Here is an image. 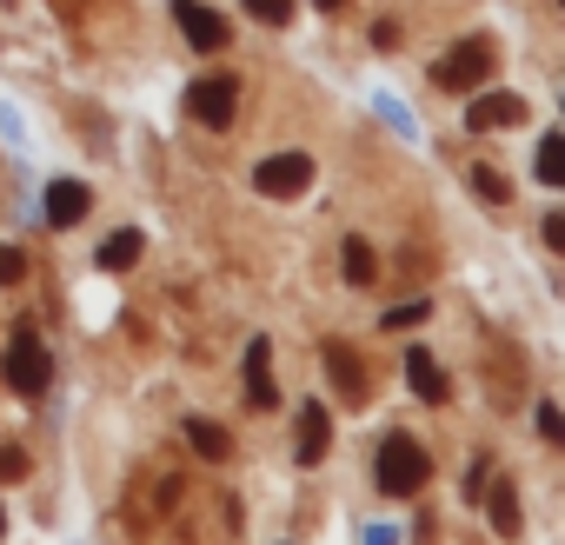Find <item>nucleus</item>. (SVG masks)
I'll list each match as a JSON object with an SVG mask.
<instances>
[{
    "label": "nucleus",
    "instance_id": "obj_1",
    "mask_svg": "<svg viewBox=\"0 0 565 545\" xmlns=\"http://www.w3.org/2000/svg\"><path fill=\"white\" fill-rule=\"evenodd\" d=\"M380 492L386 499H406V492H419L426 479H433V459H426V446L419 439H406V432H386L380 439Z\"/></svg>",
    "mask_w": 565,
    "mask_h": 545
},
{
    "label": "nucleus",
    "instance_id": "obj_2",
    "mask_svg": "<svg viewBox=\"0 0 565 545\" xmlns=\"http://www.w3.org/2000/svg\"><path fill=\"white\" fill-rule=\"evenodd\" d=\"M47 380H54V360H47V346H41V327H34V320H14L8 386H14V393H28V399H41V393H47Z\"/></svg>",
    "mask_w": 565,
    "mask_h": 545
},
{
    "label": "nucleus",
    "instance_id": "obj_3",
    "mask_svg": "<svg viewBox=\"0 0 565 545\" xmlns=\"http://www.w3.org/2000/svg\"><path fill=\"white\" fill-rule=\"evenodd\" d=\"M433 81H439L446 94H472V87H486V81H492V47H486V41H459V47H446L439 67H433Z\"/></svg>",
    "mask_w": 565,
    "mask_h": 545
},
{
    "label": "nucleus",
    "instance_id": "obj_4",
    "mask_svg": "<svg viewBox=\"0 0 565 545\" xmlns=\"http://www.w3.org/2000/svg\"><path fill=\"white\" fill-rule=\"evenodd\" d=\"M233 107H239V81L233 74H213V81H193L186 87V120H200V127H233Z\"/></svg>",
    "mask_w": 565,
    "mask_h": 545
},
{
    "label": "nucleus",
    "instance_id": "obj_5",
    "mask_svg": "<svg viewBox=\"0 0 565 545\" xmlns=\"http://www.w3.org/2000/svg\"><path fill=\"white\" fill-rule=\"evenodd\" d=\"M253 186H259L266 200H294V193L313 186V160H307V153H273V160L253 167Z\"/></svg>",
    "mask_w": 565,
    "mask_h": 545
},
{
    "label": "nucleus",
    "instance_id": "obj_6",
    "mask_svg": "<svg viewBox=\"0 0 565 545\" xmlns=\"http://www.w3.org/2000/svg\"><path fill=\"white\" fill-rule=\"evenodd\" d=\"M173 21H180V34H186L200 54H220V47L233 41V28L206 8V0H173Z\"/></svg>",
    "mask_w": 565,
    "mask_h": 545
},
{
    "label": "nucleus",
    "instance_id": "obj_7",
    "mask_svg": "<svg viewBox=\"0 0 565 545\" xmlns=\"http://www.w3.org/2000/svg\"><path fill=\"white\" fill-rule=\"evenodd\" d=\"M525 120V100L519 94H479L472 87V107H466V127L472 133H499V127H519Z\"/></svg>",
    "mask_w": 565,
    "mask_h": 545
},
{
    "label": "nucleus",
    "instance_id": "obj_8",
    "mask_svg": "<svg viewBox=\"0 0 565 545\" xmlns=\"http://www.w3.org/2000/svg\"><path fill=\"white\" fill-rule=\"evenodd\" d=\"M246 399H253L259 413L279 406V386H273V340H266V333L246 340Z\"/></svg>",
    "mask_w": 565,
    "mask_h": 545
},
{
    "label": "nucleus",
    "instance_id": "obj_9",
    "mask_svg": "<svg viewBox=\"0 0 565 545\" xmlns=\"http://www.w3.org/2000/svg\"><path fill=\"white\" fill-rule=\"evenodd\" d=\"M327 373H333V393H340L347 406H366V399H373V386H366V366L353 360V346H327Z\"/></svg>",
    "mask_w": 565,
    "mask_h": 545
},
{
    "label": "nucleus",
    "instance_id": "obj_10",
    "mask_svg": "<svg viewBox=\"0 0 565 545\" xmlns=\"http://www.w3.org/2000/svg\"><path fill=\"white\" fill-rule=\"evenodd\" d=\"M294 446H300V466H320V459H327V446H333V419H327L320 399L300 406V439H294Z\"/></svg>",
    "mask_w": 565,
    "mask_h": 545
},
{
    "label": "nucleus",
    "instance_id": "obj_11",
    "mask_svg": "<svg viewBox=\"0 0 565 545\" xmlns=\"http://www.w3.org/2000/svg\"><path fill=\"white\" fill-rule=\"evenodd\" d=\"M406 380H413V393L426 399V406H446V373H439V360L426 353V346H406Z\"/></svg>",
    "mask_w": 565,
    "mask_h": 545
},
{
    "label": "nucleus",
    "instance_id": "obj_12",
    "mask_svg": "<svg viewBox=\"0 0 565 545\" xmlns=\"http://www.w3.org/2000/svg\"><path fill=\"white\" fill-rule=\"evenodd\" d=\"M87 206H94V193L81 180H54L47 186V226H74V220H87Z\"/></svg>",
    "mask_w": 565,
    "mask_h": 545
},
{
    "label": "nucleus",
    "instance_id": "obj_13",
    "mask_svg": "<svg viewBox=\"0 0 565 545\" xmlns=\"http://www.w3.org/2000/svg\"><path fill=\"white\" fill-rule=\"evenodd\" d=\"M186 446H193L200 459H213V466H220V459L233 452V439H226V426H213V419H186Z\"/></svg>",
    "mask_w": 565,
    "mask_h": 545
},
{
    "label": "nucleus",
    "instance_id": "obj_14",
    "mask_svg": "<svg viewBox=\"0 0 565 545\" xmlns=\"http://www.w3.org/2000/svg\"><path fill=\"white\" fill-rule=\"evenodd\" d=\"M340 272H347L353 287H373V272H380L373 246H366V239H347V246H340Z\"/></svg>",
    "mask_w": 565,
    "mask_h": 545
},
{
    "label": "nucleus",
    "instance_id": "obj_15",
    "mask_svg": "<svg viewBox=\"0 0 565 545\" xmlns=\"http://www.w3.org/2000/svg\"><path fill=\"white\" fill-rule=\"evenodd\" d=\"M479 499H492V532H519V492H512V479H499L492 492H479Z\"/></svg>",
    "mask_w": 565,
    "mask_h": 545
},
{
    "label": "nucleus",
    "instance_id": "obj_16",
    "mask_svg": "<svg viewBox=\"0 0 565 545\" xmlns=\"http://www.w3.org/2000/svg\"><path fill=\"white\" fill-rule=\"evenodd\" d=\"M545 186H565V133H545L539 140V167H532Z\"/></svg>",
    "mask_w": 565,
    "mask_h": 545
},
{
    "label": "nucleus",
    "instance_id": "obj_17",
    "mask_svg": "<svg viewBox=\"0 0 565 545\" xmlns=\"http://www.w3.org/2000/svg\"><path fill=\"white\" fill-rule=\"evenodd\" d=\"M140 259V226H127V233H114L107 246H100V266L107 272H120V266H134Z\"/></svg>",
    "mask_w": 565,
    "mask_h": 545
},
{
    "label": "nucleus",
    "instance_id": "obj_18",
    "mask_svg": "<svg viewBox=\"0 0 565 545\" xmlns=\"http://www.w3.org/2000/svg\"><path fill=\"white\" fill-rule=\"evenodd\" d=\"M472 193H479L486 206H505V200H512V186L499 180V167H472Z\"/></svg>",
    "mask_w": 565,
    "mask_h": 545
},
{
    "label": "nucleus",
    "instance_id": "obj_19",
    "mask_svg": "<svg viewBox=\"0 0 565 545\" xmlns=\"http://www.w3.org/2000/svg\"><path fill=\"white\" fill-rule=\"evenodd\" d=\"M246 14H253L259 28H287V21H294V0H246Z\"/></svg>",
    "mask_w": 565,
    "mask_h": 545
},
{
    "label": "nucleus",
    "instance_id": "obj_20",
    "mask_svg": "<svg viewBox=\"0 0 565 545\" xmlns=\"http://www.w3.org/2000/svg\"><path fill=\"white\" fill-rule=\"evenodd\" d=\"M28 280V253L21 246H0V287H21Z\"/></svg>",
    "mask_w": 565,
    "mask_h": 545
},
{
    "label": "nucleus",
    "instance_id": "obj_21",
    "mask_svg": "<svg viewBox=\"0 0 565 545\" xmlns=\"http://www.w3.org/2000/svg\"><path fill=\"white\" fill-rule=\"evenodd\" d=\"M426 313H433L426 300H413V307H393V313H386V333H406V327H419Z\"/></svg>",
    "mask_w": 565,
    "mask_h": 545
},
{
    "label": "nucleus",
    "instance_id": "obj_22",
    "mask_svg": "<svg viewBox=\"0 0 565 545\" xmlns=\"http://www.w3.org/2000/svg\"><path fill=\"white\" fill-rule=\"evenodd\" d=\"M539 439L565 446V413H558V406H539Z\"/></svg>",
    "mask_w": 565,
    "mask_h": 545
},
{
    "label": "nucleus",
    "instance_id": "obj_23",
    "mask_svg": "<svg viewBox=\"0 0 565 545\" xmlns=\"http://www.w3.org/2000/svg\"><path fill=\"white\" fill-rule=\"evenodd\" d=\"M28 472V452L21 446H0V479H21Z\"/></svg>",
    "mask_w": 565,
    "mask_h": 545
},
{
    "label": "nucleus",
    "instance_id": "obj_24",
    "mask_svg": "<svg viewBox=\"0 0 565 545\" xmlns=\"http://www.w3.org/2000/svg\"><path fill=\"white\" fill-rule=\"evenodd\" d=\"M539 226H545V246H552V253H565V213H545Z\"/></svg>",
    "mask_w": 565,
    "mask_h": 545
},
{
    "label": "nucleus",
    "instance_id": "obj_25",
    "mask_svg": "<svg viewBox=\"0 0 565 545\" xmlns=\"http://www.w3.org/2000/svg\"><path fill=\"white\" fill-rule=\"evenodd\" d=\"M320 8H347V0H320Z\"/></svg>",
    "mask_w": 565,
    "mask_h": 545
},
{
    "label": "nucleus",
    "instance_id": "obj_26",
    "mask_svg": "<svg viewBox=\"0 0 565 545\" xmlns=\"http://www.w3.org/2000/svg\"><path fill=\"white\" fill-rule=\"evenodd\" d=\"M0 532H8V519H0Z\"/></svg>",
    "mask_w": 565,
    "mask_h": 545
}]
</instances>
